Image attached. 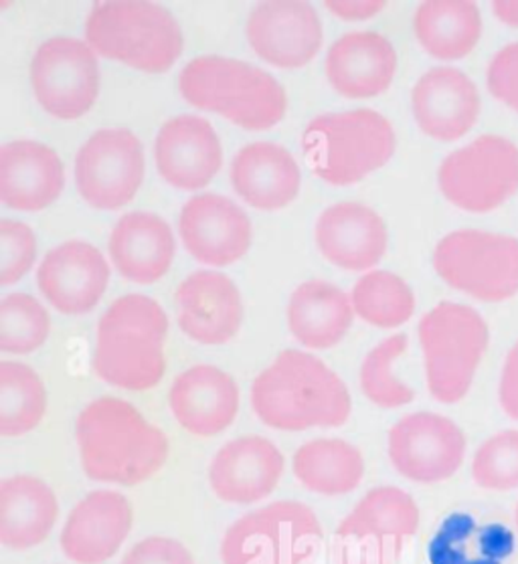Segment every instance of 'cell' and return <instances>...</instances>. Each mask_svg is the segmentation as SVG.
Returning <instances> with one entry per match:
<instances>
[{"mask_svg": "<svg viewBox=\"0 0 518 564\" xmlns=\"http://www.w3.org/2000/svg\"><path fill=\"white\" fill-rule=\"evenodd\" d=\"M77 443L89 479L137 486L152 478L169 457V440L137 406L104 397L79 413Z\"/></svg>", "mask_w": 518, "mask_h": 564, "instance_id": "6da1fadb", "label": "cell"}, {"mask_svg": "<svg viewBox=\"0 0 518 564\" xmlns=\"http://www.w3.org/2000/svg\"><path fill=\"white\" fill-rule=\"evenodd\" d=\"M251 405L273 430L336 427L350 415V394L321 358L284 350L253 381Z\"/></svg>", "mask_w": 518, "mask_h": 564, "instance_id": "7a4b0ae2", "label": "cell"}, {"mask_svg": "<svg viewBox=\"0 0 518 564\" xmlns=\"http://www.w3.org/2000/svg\"><path fill=\"white\" fill-rule=\"evenodd\" d=\"M169 318L149 295H123L99 319L94 368L114 387L147 391L166 370Z\"/></svg>", "mask_w": 518, "mask_h": 564, "instance_id": "3957f363", "label": "cell"}, {"mask_svg": "<svg viewBox=\"0 0 518 564\" xmlns=\"http://www.w3.org/2000/svg\"><path fill=\"white\" fill-rule=\"evenodd\" d=\"M183 98L201 110L222 113L247 130H268L284 118V87L256 65L219 55L198 57L181 74Z\"/></svg>", "mask_w": 518, "mask_h": 564, "instance_id": "277c9868", "label": "cell"}, {"mask_svg": "<svg viewBox=\"0 0 518 564\" xmlns=\"http://www.w3.org/2000/svg\"><path fill=\"white\" fill-rule=\"evenodd\" d=\"M87 45L96 55L140 72L162 74L183 53V31L157 2L110 0L94 4L86 23Z\"/></svg>", "mask_w": 518, "mask_h": 564, "instance_id": "5b68a950", "label": "cell"}, {"mask_svg": "<svg viewBox=\"0 0 518 564\" xmlns=\"http://www.w3.org/2000/svg\"><path fill=\"white\" fill-rule=\"evenodd\" d=\"M396 130L379 111L326 113L312 120L302 148L314 174L331 184H355L396 152Z\"/></svg>", "mask_w": 518, "mask_h": 564, "instance_id": "8992f818", "label": "cell"}, {"mask_svg": "<svg viewBox=\"0 0 518 564\" xmlns=\"http://www.w3.org/2000/svg\"><path fill=\"white\" fill-rule=\"evenodd\" d=\"M428 389L444 405L460 403L490 344V328L478 310L440 302L420 322Z\"/></svg>", "mask_w": 518, "mask_h": 564, "instance_id": "52a82bcc", "label": "cell"}, {"mask_svg": "<svg viewBox=\"0 0 518 564\" xmlns=\"http://www.w3.org/2000/svg\"><path fill=\"white\" fill-rule=\"evenodd\" d=\"M321 540V522L309 506L282 500L239 518L227 530L223 564H304Z\"/></svg>", "mask_w": 518, "mask_h": 564, "instance_id": "ba28073f", "label": "cell"}, {"mask_svg": "<svg viewBox=\"0 0 518 564\" xmlns=\"http://www.w3.org/2000/svg\"><path fill=\"white\" fill-rule=\"evenodd\" d=\"M433 268L464 294L506 302L518 294V239L478 229L454 231L435 246Z\"/></svg>", "mask_w": 518, "mask_h": 564, "instance_id": "9c48e42d", "label": "cell"}, {"mask_svg": "<svg viewBox=\"0 0 518 564\" xmlns=\"http://www.w3.org/2000/svg\"><path fill=\"white\" fill-rule=\"evenodd\" d=\"M420 508L396 486L370 490L334 532L343 564H391L420 528Z\"/></svg>", "mask_w": 518, "mask_h": 564, "instance_id": "30bf717a", "label": "cell"}, {"mask_svg": "<svg viewBox=\"0 0 518 564\" xmlns=\"http://www.w3.org/2000/svg\"><path fill=\"white\" fill-rule=\"evenodd\" d=\"M438 183L460 209L488 213L518 191V147L503 135L486 134L442 162Z\"/></svg>", "mask_w": 518, "mask_h": 564, "instance_id": "8fae6325", "label": "cell"}, {"mask_svg": "<svg viewBox=\"0 0 518 564\" xmlns=\"http://www.w3.org/2000/svg\"><path fill=\"white\" fill-rule=\"evenodd\" d=\"M31 82L43 110L60 120L82 118L98 99L96 51L79 39H50L33 57Z\"/></svg>", "mask_w": 518, "mask_h": 564, "instance_id": "7c38bea8", "label": "cell"}, {"mask_svg": "<svg viewBox=\"0 0 518 564\" xmlns=\"http://www.w3.org/2000/svg\"><path fill=\"white\" fill-rule=\"evenodd\" d=\"M144 178V152L123 128L99 130L75 159V183L91 207L111 210L130 203Z\"/></svg>", "mask_w": 518, "mask_h": 564, "instance_id": "4fadbf2b", "label": "cell"}, {"mask_svg": "<svg viewBox=\"0 0 518 564\" xmlns=\"http://www.w3.org/2000/svg\"><path fill=\"white\" fill-rule=\"evenodd\" d=\"M466 435L456 421L438 413H411L389 433V457L403 478L440 484L454 478L466 459Z\"/></svg>", "mask_w": 518, "mask_h": 564, "instance_id": "5bb4252c", "label": "cell"}, {"mask_svg": "<svg viewBox=\"0 0 518 564\" xmlns=\"http://www.w3.org/2000/svg\"><path fill=\"white\" fill-rule=\"evenodd\" d=\"M247 39L261 59L294 69L321 50L322 23L310 2H259L247 19Z\"/></svg>", "mask_w": 518, "mask_h": 564, "instance_id": "9a60e30c", "label": "cell"}, {"mask_svg": "<svg viewBox=\"0 0 518 564\" xmlns=\"http://www.w3.org/2000/svg\"><path fill=\"white\" fill-rule=\"evenodd\" d=\"M181 237L188 253L207 265H229L251 243V223L244 209L223 195H198L181 213Z\"/></svg>", "mask_w": 518, "mask_h": 564, "instance_id": "2e32d148", "label": "cell"}, {"mask_svg": "<svg viewBox=\"0 0 518 564\" xmlns=\"http://www.w3.org/2000/svg\"><path fill=\"white\" fill-rule=\"evenodd\" d=\"M110 280V265L86 241H69L50 251L39 265L43 295L63 314L79 316L98 306Z\"/></svg>", "mask_w": 518, "mask_h": 564, "instance_id": "e0dca14e", "label": "cell"}, {"mask_svg": "<svg viewBox=\"0 0 518 564\" xmlns=\"http://www.w3.org/2000/svg\"><path fill=\"white\" fill-rule=\"evenodd\" d=\"M421 130L442 142L468 134L481 116V94L468 75L454 67H435L421 75L411 94Z\"/></svg>", "mask_w": 518, "mask_h": 564, "instance_id": "ac0fdd59", "label": "cell"}, {"mask_svg": "<svg viewBox=\"0 0 518 564\" xmlns=\"http://www.w3.org/2000/svg\"><path fill=\"white\" fill-rule=\"evenodd\" d=\"M132 506L122 494L91 491L67 518L62 551L77 564H101L120 551L132 530Z\"/></svg>", "mask_w": 518, "mask_h": 564, "instance_id": "d6986e66", "label": "cell"}, {"mask_svg": "<svg viewBox=\"0 0 518 564\" xmlns=\"http://www.w3.org/2000/svg\"><path fill=\"white\" fill-rule=\"evenodd\" d=\"M284 474V455L266 437H239L223 445L209 467L213 491L223 502L268 498Z\"/></svg>", "mask_w": 518, "mask_h": 564, "instance_id": "ffe728a7", "label": "cell"}, {"mask_svg": "<svg viewBox=\"0 0 518 564\" xmlns=\"http://www.w3.org/2000/svg\"><path fill=\"white\" fill-rule=\"evenodd\" d=\"M162 178L176 188L195 191L222 169V144L213 126L197 116H179L164 123L154 147Z\"/></svg>", "mask_w": 518, "mask_h": 564, "instance_id": "44dd1931", "label": "cell"}, {"mask_svg": "<svg viewBox=\"0 0 518 564\" xmlns=\"http://www.w3.org/2000/svg\"><path fill=\"white\" fill-rule=\"evenodd\" d=\"M179 324L188 338L201 344H225L244 324L241 294L227 275L197 271L176 292Z\"/></svg>", "mask_w": 518, "mask_h": 564, "instance_id": "7402d4cb", "label": "cell"}, {"mask_svg": "<svg viewBox=\"0 0 518 564\" xmlns=\"http://www.w3.org/2000/svg\"><path fill=\"white\" fill-rule=\"evenodd\" d=\"M65 174L45 144L17 140L0 148V200L19 210H41L60 197Z\"/></svg>", "mask_w": 518, "mask_h": 564, "instance_id": "603a6c76", "label": "cell"}, {"mask_svg": "<svg viewBox=\"0 0 518 564\" xmlns=\"http://www.w3.org/2000/svg\"><path fill=\"white\" fill-rule=\"evenodd\" d=\"M387 227L375 210L358 203H341L324 210L316 223L322 256L345 270H369L387 249Z\"/></svg>", "mask_w": 518, "mask_h": 564, "instance_id": "cb8c5ba5", "label": "cell"}, {"mask_svg": "<svg viewBox=\"0 0 518 564\" xmlns=\"http://www.w3.org/2000/svg\"><path fill=\"white\" fill-rule=\"evenodd\" d=\"M173 415L188 433L217 435L234 423L239 391L234 379L209 365L185 370L171 387Z\"/></svg>", "mask_w": 518, "mask_h": 564, "instance_id": "d4e9b609", "label": "cell"}, {"mask_svg": "<svg viewBox=\"0 0 518 564\" xmlns=\"http://www.w3.org/2000/svg\"><path fill=\"white\" fill-rule=\"evenodd\" d=\"M397 55L391 41L373 31L348 33L334 43L326 57V74L346 98H373L391 86Z\"/></svg>", "mask_w": 518, "mask_h": 564, "instance_id": "484cf974", "label": "cell"}, {"mask_svg": "<svg viewBox=\"0 0 518 564\" xmlns=\"http://www.w3.org/2000/svg\"><path fill=\"white\" fill-rule=\"evenodd\" d=\"M237 195L258 209H282L296 198L300 169L296 160L272 142H256L237 152L231 162Z\"/></svg>", "mask_w": 518, "mask_h": 564, "instance_id": "4316f807", "label": "cell"}, {"mask_svg": "<svg viewBox=\"0 0 518 564\" xmlns=\"http://www.w3.org/2000/svg\"><path fill=\"white\" fill-rule=\"evenodd\" d=\"M174 237L169 223L152 213H128L110 235V258L123 278L138 283L161 280L173 263Z\"/></svg>", "mask_w": 518, "mask_h": 564, "instance_id": "83f0119b", "label": "cell"}, {"mask_svg": "<svg viewBox=\"0 0 518 564\" xmlns=\"http://www.w3.org/2000/svg\"><path fill=\"white\" fill-rule=\"evenodd\" d=\"M60 503L43 479L14 476L0 484V542L26 551L50 536Z\"/></svg>", "mask_w": 518, "mask_h": 564, "instance_id": "f1b7e54d", "label": "cell"}, {"mask_svg": "<svg viewBox=\"0 0 518 564\" xmlns=\"http://www.w3.org/2000/svg\"><path fill=\"white\" fill-rule=\"evenodd\" d=\"M355 318L353 300L321 280L298 285L288 304V326L309 348L326 350L341 343Z\"/></svg>", "mask_w": 518, "mask_h": 564, "instance_id": "f546056e", "label": "cell"}, {"mask_svg": "<svg viewBox=\"0 0 518 564\" xmlns=\"http://www.w3.org/2000/svg\"><path fill=\"white\" fill-rule=\"evenodd\" d=\"M413 26L421 47L435 59H464L482 37L481 9L470 0L421 2Z\"/></svg>", "mask_w": 518, "mask_h": 564, "instance_id": "4dcf8cb0", "label": "cell"}, {"mask_svg": "<svg viewBox=\"0 0 518 564\" xmlns=\"http://www.w3.org/2000/svg\"><path fill=\"white\" fill-rule=\"evenodd\" d=\"M294 474L304 488L321 496H345L357 490L365 462L355 445L343 440H314L294 455Z\"/></svg>", "mask_w": 518, "mask_h": 564, "instance_id": "1f68e13d", "label": "cell"}, {"mask_svg": "<svg viewBox=\"0 0 518 564\" xmlns=\"http://www.w3.org/2000/svg\"><path fill=\"white\" fill-rule=\"evenodd\" d=\"M47 411V391L33 368L0 362V435L17 437L35 430Z\"/></svg>", "mask_w": 518, "mask_h": 564, "instance_id": "d6a6232c", "label": "cell"}, {"mask_svg": "<svg viewBox=\"0 0 518 564\" xmlns=\"http://www.w3.org/2000/svg\"><path fill=\"white\" fill-rule=\"evenodd\" d=\"M350 300L358 318L377 328H397L406 324L416 310V297L408 282L391 271H370L363 275Z\"/></svg>", "mask_w": 518, "mask_h": 564, "instance_id": "836d02e7", "label": "cell"}, {"mask_svg": "<svg viewBox=\"0 0 518 564\" xmlns=\"http://www.w3.org/2000/svg\"><path fill=\"white\" fill-rule=\"evenodd\" d=\"M408 348V336L396 334L377 344L369 355L365 356L360 367V387L367 399L382 409H397L409 405L416 393L406 382L399 381L393 372L397 356L403 355Z\"/></svg>", "mask_w": 518, "mask_h": 564, "instance_id": "e575fe53", "label": "cell"}, {"mask_svg": "<svg viewBox=\"0 0 518 564\" xmlns=\"http://www.w3.org/2000/svg\"><path fill=\"white\" fill-rule=\"evenodd\" d=\"M51 318L33 295L11 294L0 302V350L29 355L47 343Z\"/></svg>", "mask_w": 518, "mask_h": 564, "instance_id": "d590c367", "label": "cell"}, {"mask_svg": "<svg viewBox=\"0 0 518 564\" xmlns=\"http://www.w3.org/2000/svg\"><path fill=\"white\" fill-rule=\"evenodd\" d=\"M472 479L486 491L518 490V430L498 431L482 443L472 459Z\"/></svg>", "mask_w": 518, "mask_h": 564, "instance_id": "8d00e7d4", "label": "cell"}, {"mask_svg": "<svg viewBox=\"0 0 518 564\" xmlns=\"http://www.w3.org/2000/svg\"><path fill=\"white\" fill-rule=\"evenodd\" d=\"M37 256V239L23 223L0 221V285L19 282Z\"/></svg>", "mask_w": 518, "mask_h": 564, "instance_id": "74e56055", "label": "cell"}, {"mask_svg": "<svg viewBox=\"0 0 518 564\" xmlns=\"http://www.w3.org/2000/svg\"><path fill=\"white\" fill-rule=\"evenodd\" d=\"M486 84L494 98L518 113V43H510L494 55Z\"/></svg>", "mask_w": 518, "mask_h": 564, "instance_id": "f35d334b", "label": "cell"}, {"mask_svg": "<svg viewBox=\"0 0 518 564\" xmlns=\"http://www.w3.org/2000/svg\"><path fill=\"white\" fill-rule=\"evenodd\" d=\"M122 564H195V561L179 540L152 536L138 542L123 556Z\"/></svg>", "mask_w": 518, "mask_h": 564, "instance_id": "ab89813d", "label": "cell"}, {"mask_svg": "<svg viewBox=\"0 0 518 564\" xmlns=\"http://www.w3.org/2000/svg\"><path fill=\"white\" fill-rule=\"evenodd\" d=\"M498 403L503 406L506 417L518 421V340L508 350L500 370Z\"/></svg>", "mask_w": 518, "mask_h": 564, "instance_id": "60d3db41", "label": "cell"}, {"mask_svg": "<svg viewBox=\"0 0 518 564\" xmlns=\"http://www.w3.org/2000/svg\"><path fill=\"white\" fill-rule=\"evenodd\" d=\"M326 7L343 19L360 21V19H369L373 14L379 13L385 7V2L382 0H328Z\"/></svg>", "mask_w": 518, "mask_h": 564, "instance_id": "b9f144b4", "label": "cell"}, {"mask_svg": "<svg viewBox=\"0 0 518 564\" xmlns=\"http://www.w3.org/2000/svg\"><path fill=\"white\" fill-rule=\"evenodd\" d=\"M493 11L505 25L518 29V0H496Z\"/></svg>", "mask_w": 518, "mask_h": 564, "instance_id": "7bdbcfd3", "label": "cell"}, {"mask_svg": "<svg viewBox=\"0 0 518 564\" xmlns=\"http://www.w3.org/2000/svg\"><path fill=\"white\" fill-rule=\"evenodd\" d=\"M515 532H517L518 539V502L517 506H515Z\"/></svg>", "mask_w": 518, "mask_h": 564, "instance_id": "ee69618b", "label": "cell"}]
</instances>
